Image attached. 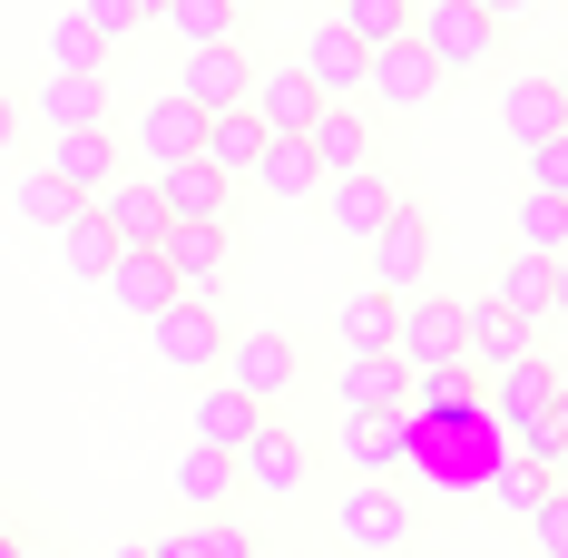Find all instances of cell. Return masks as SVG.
<instances>
[{
  "mask_svg": "<svg viewBox=\"0 0 568 558\" xmlns=\"http://www.w3.org/2000/svg\"><path fill=\"white\" fill-rule=\"evenodd\" d=\"M442 89H452V79L432 69V50H422L412 30H402V40H383V50H363V99H373V109L412 118V109H432Z\"/></svg>",
  "mask_w": 568,
  "mask_h": 558,
  "instance_id": "obj_4",
  "label": "cell"
},
{
  "mask_svg": "<svg viewBox=\"0 0 568 558\" xmlns=\"http://www.w3.org/2000/svg\"><path fill=\"white\" fill-rule=\"evenodd\" d=\"M10 138H20V99L0 89V158H10Z\"/></svg>",
  "mask_w": 568,
  "mask_h": 558,
  "instance_id": "obj_44",
  "label": "cell"
},
{
  "mask_svg": "<svg viewBox=\"0 0 568 558\" xmlns=\"http://www.w3.org/2000/svg\"><path fill=\"white\" fill-rule=\"evenodd\" d=\"M529 539H539V558H568V490H549L529 509Z\"/></svg>",
  "mask_w": 568,
  "mask_h": 558,
  "instance_id": "obj_41",
  "label": "cell"
},
{
  "mask_svg": "<svg viewBox=\"0 0 568 558\" xmlns=\"http://www.w3.org/2000/svg\"><path fill=\"white\" fill-rule=\"evenodd\" d=\"M549 79H559V109H568V59H559V69H549Z\"/></svg>",
  "mask_w": 568,
  "mask_h": 558,
  "instance_id": "obj_47",
  "label": "cell"
},
{
  "mask_svg": "<svg viewBox=\"0 0 568 558\" xmlns=\"http://www.w3.org/2000/svg\"><path fill=\"white\" fill-rule=\"evenodd\" d=\"M460 314H470V343H460L470 373H500V363H519V353H539V324L510 314L500 294H480V304H460Z\"/></svg>",
  "mask_w": 568,
  "mask_h": 558,
  "instance_id": "obj_13",
  "label": "cell"
},
{
  "mask_svg": "<svg viewBox=\"0 0 568 558\" xmlns=\"http://www.w3.org/2000/svg\"><path fill=\"white\" fill-rule=\"evenodd\" d=\"M549 265H559V255H529V245H510V265H500V284H490V294H500L510 314H529V324H549Z\"/></svg>",
  "mask_w": 568,
  "mask_h": 558,
  "instance_id": "obj_33",
  "label": "cell"
},
{
  "mask_svg": "<svg viewBox=\"0 0 568 558\" xmlns=\"http://www.w3.org/2000/svg\"><path fill=\"white\" fill-rule=\"evenodd\" d=\"M245 89H255V59L235 50V40H216V50H186V69H176V99L186 109H245Z\"/></svg>",
  "mask_w": 568,
  "mask_h": 558,
  "instance_id": "obj_9",
  "label": "cell"
},
{
  "mask_svg": "<svg viewBox=\"0 0 568 558\" xmlns=\"http://www.w3.org/2000/svg\"><path fill=\"white\" fill-rule=\"evenodd\" d=\"M245 109L265 118V138H304V128H314V109H324V89H314L304 69H255Z\"/></svg>",
  "mask_w": 568,
  "mask_h": 558,
  "instance_id": "obj_18",
  "label": "cell"
},
{
  "mask_svg": "<svg viewBox=\"0 0 568 558\" xmlns=\"http://www.w3.org/2000/svg\"><path fill=\"white\" fill-rule=\"evenodd\" d=\"M89 206L109 216V235H118V245H158V235H168V206H158V176H148V168H138V176L118 168L109 186L89 196Z\"/></svg>",
  "mask_w": 568,
  "mask_h": 558,
  "instance_id": "obj_16",
  "label": "cell"
},
{
  "mask_svg": "<svg viewBox=\"0 0 568 558\" xmlns=\"http://www.w3.org/2000/svg\"><path fill=\"white\" fill-rule=\"evenodd\" d=\"M138 10H148V20H158V10H168V0H138Z\"/></svg>",
  "mask_w": 568,
  "mask_h": 558,
  "instance_id": "obj_49",
  "label": "cell"
},
{
  "mask_svg": "<svg viewBox=\"0 0 568 558\" xmlns=\"http://www.w3.org/2000/svg\"><path fill=\"white\" fill-rule=\"evenodd\" d=\"M294 69H304L324 99H363V40H353L343 20H314V30H304V50H294Z\"/></svg>",
  "mask_w": 568,
  "mask_h": 558,
  "instance_id": "obj_17",
  "label": "cell"
},
{
  "mask_svg": "<svg viewBox=\"0 0 568 558\" xmlns=\"http://www.w3.org/2000/svg\"><path fill=\"white\" fill-rule=\"evenodd\" d=\"M519 168H529V186H539V196H568V128H549L539 148H519Z\"/></svg>",
  "mask_w": 568,
  "mask_h": 558,
  "instance_id": "obj_39",
  "label": "cell"
},
{
  "mask_svg": "<svg viewBox=\"0 0 568 558\" xmlns=\"http://www.w3.org/2000/svg\"><path fill=\"white\" fill-rule=\"evenodd\" d=\"M235 480H245V490H265V500H294V490H304V442L275 432V422H255V442L235 450Z\"/></svg>",
  "mask_w": 568,
  "mask_h": 558,
  "instance_id": "obj_20",
  "label": "cell"
},
{
  "mask_svg": "<svg viewBox=\"0 0 568 558\" xmlns=\"http://www.w3.org/2000/svg\"><path fill=\"white\" fill-rule=\"evenodd\" d=\"M176 500H186V509H226L235 500V450L186 442V460H176Z\"/></svg>",
  "mask_w": 568,
  "mask_h": 558,
  "instance_id": "obj_31",
  "label": "cell"
},
{
  "mask_svg": "<svg viewBox=\"0 0 568 558\" xmlns=\"http://www.w3.org/2000/svg\"><path fill=\"white\" fill-rule=\"evenodd\" d=\"M196 128H206V109H186L176 89H158V99L138 109V128H128V148H138V168L158 176V168H176V158H196Z\"/></svg>",
  "mask_w": 568,
  "mask_h": 558,
  "instance_id": "obj_10",
  "label": "cell"
},
{
  "mask_svg": "<svg viewBox=\"0 0 568 558\" xmlns=\"http://www.w3.org/2000/svg\"><path fill=\"white\" fill-rule=\"evenodd\" d=\"M460 343H470V314H460V294H432V284H412V294H402V324H393L402 373L460 363Z\"/></svg>",
  "mask_w": 568,
  "mask_h": 558,
  "instance_id": "obj_3",
  "label": "cell"
},
{
  "mask_svg": "<svg viewBox=\"0 0 568 558\" xmlns=\"http://www.w3.org/2000/svg\"><path fill=\"white\" fill-rule=\"evenodd\" d=\"M158 255H168L176 294H216L226 284V255H235V225H168Z\"/></svg>",
  "mask_w": 568,
  "mask_h": 558,
  "instance_id": "obj_14",
  "label": "cell"
},
{
  "mask_svg": "<svg viewBox=\"0 0 568 558\" xmlns=\"http://www.w3.org/2000/svg\"><path fill=\"white\" fill-rule=\"evenodd\" d=\"M480 490H490V500L510 509V519H529V509L549 500V460H529V450H510V460H500V470H490Z\"/></svg>",
  "mask_w": 568,
  "mask_h": 558,
  "instance_id": "obj_35",
  "label": "cell"
},
{
  "mask_svg": "<svg viewBox=\"0 0 568 558\" xmlns=\"http://www.w3.org/2000/svg\"><path fill=\"white\" fill-rule=\"evenodd\" d=\"M40 168H50L59 186L89 206V196L118 176V128H50V158H40Z\"/></svg>",
  "mask_w": 568,
  "mask_h": 558,
  "instance_id": "obj_11",
  "label": "cell"
},
{
  "mask_svg": "<svg viewBox=\"0 0 568 558\" xmlns=\"http://www.w3.org/2000/svg\"><path fill=\"white\" fill-rule=\"evenodd\" d=\"M226 334H235V324L216 314V294H168V304L148 314V343H158V363H168V373H196V383L226 363Z\"/></svg>",
  "mask_w": 568,
  "mask_h": 558,
  "instance_id": "obj_2",
  "label": "cell"
},
{
  "mask_svg": "<svg viewBox=\"0 0 568 558\" xmlns=\"http://www.w3.org/2000/svg\"><path fill=\"white\" fill-rule=\"evenodd\" d=\"M393 324H402V294H383V284H363V294H343V314H334L343 353H393Z\"/></svg>",
  "mask_w": 568,
  "mask_h": 558,
  "instance_id": "obj_29",
  "label": "cell"
},
{
  "mask_svg": "<svg viewBox=\"0 0 568 558\" xmlns=\"http://www.w3.org/2000/svg\"><path fill=\"white\" fill-rule=\"evenodd\" d=\"M30 118L40 128H109V79L99 69H50L30 89Z\"/></svg>",
  "mask_w": 568,
  "mask_h": 558,
  "instance_id": "obj_15",
  "label": "cell"
},
{
  "mask_svg": "<svg viewBox=\"0 0 568 558\" xmlns=\"http://www.w3.org/2000/svg\"><path fill=\"white\" fill-rule=\"evenodd\" d=\"M158 20L176 30V50H216V40H235V30H245V10H235V0H168Z\"/></svg>",
  "mask_w": 568,
  "mask_h": 558,
  "instance_id": "obj_32",
  "label": "cell"
},
{
  "mask_svg": "<svg viewBox=\"0 0 568 558\" xmlns=\"http://www.w3.org/2000/svg\"><path fill=\"white\" fill-rule=\"evenodd\" d=\"M334 20L363 40V50H383V40H402V30H412V0H343Z\"/></svg>",
  "mask_w": 568,
  "mask_h": 558,
  "instance_id": "obj_37",
  "label": "cell"
},
{
  "mask_svg": "<svg viewBox=\"0 0 568 558\" xmlns=\"http://www.w3.org/2000/svg\"><path fill=\"white\" fill-rule=\"evenodd\" d=\"M334 529H343V549L393 558V549H412V500H402L393 480H353L334 500Z\"/></svg>",
  "mask_w": 568,
  "mask_h": 558,
  "instance_id": "obj_5",
  "label": "cell"
},
{
  "mask_svg": "<svg viewBox=\"0 0 568 558\" xmlns=\"http://www.w3.org/2000/svg\"><path fill=\"white\" fill-rule=\"evenodd\" d=\"M109 558H158V549H148V539H138V549H109Z\"/></svg>",
  "mask_w": 568,
  "mask_h": 558,
  "instance_id": "obj_48",
  "label": "cell"
},
{
  "mask_svg": "<svg viewBox=\"0 0 568 558\" xmlns=\"http://www.w3.org/2000/svg\"><path fill=\"white\" fill-rule=\"evenodd\" d=\"M294 373H304L294 334H275V324H255V334H226V383H235V392L275 402V392H294Z\"/></svg>",
  "mask_w": 568,
  "mask_h": 558,
  "instance_id": "obj_7",
  "label": "cell"
},
{
  "mask_svg": "<svg viewBox=\"0 0 568 558\" xmlns=\"http://www.w3.org/2000/svg\"><path fill=\"white\" fill-rule=\"evenodd\" d=\"M0 558H20V529H10V519H0Z\"/></svg>",
  "mask_w": 568,
  "mask_h": 558,
  "instance_id": "obj_46",
  "label": "cell"
},
{
  "mask_svg": "<svg viewBox=\"0 0 568 558\" xmlns=\"http://www.w3.org/2000/svg\"><path fill=\"white\" fill-rule=\"evenodd\" d=\"M255 186H265L275 206H304V196H324V168H314V148H304V138H265Z\"/></svg>",
  "mask_w": 568,
  "mask_h": 558,
  "instance_id": "obj_28",
  "label": "cell"
},
{
  "mask_svg": "<svg viewBox=\"0 0 568 558\" xmlns=\"http://www.w3.org/2000/svg\"><path fill=\"white\" fill-rule=\"evenodd\" d=\"M304 148H314V168H324V176L373 168V128H363V109H353V99H324V109H314V128H304Z\"/></svg>",
  "mask_w": 568,
  "mask_h": 558,
  "instance_id": "obj_21",
  "label": "cell"
},
{
  "mask_svg": "<svg viewBox=\"0 0 568 558\" xmlns=\"http://www.w3.org/2000/svg\"><path fill=\"white\" fill-rule=\"evenodd\" d=\"M412 422H470L480 412V383H470V363H432V373H412V402H402Z\"/></svg>",
  "mask_w": 568,
  "mask_h": 558,
  "instance_id": "obj_27",
  "label": "cell"
},
{
  "mask_svg": "<svg viewBox=\"0 0 568 558\" xmlns=\"http://www.w3.org/2000/svg\"><path fill=\"white\" fill-rule=\"evenodd\" d=\"M255 422H265L255 392H235V383L196 392V442H206V450H245V442H255Z\"/></svg>",
  "mask_w": 568,
  "mask_h": 558,
  "instance_id": "obj_26",
  "label": "cell"
},
{
  "mask_svg": "<svg viewBox=\"0 0 568 558\" xmlns=\"http://www.w3.org/2000/svg\"><path fill=\"white\" fill-rule=\"evenodd\" d=\"M549 314H559V324H568V255H559V265H549Z\"/></svg>",
  "mask_w": 568,
  "mask_h": 558,
  "instance_id": "obj_42",
  "label": "cell"
},
{
  "mask_svg": "<svg viewBox=\"0 0 568 558\" xmlns=\"http://www.w3.org/2000/svg\"><path fill=\"white\" fill-rule=\"evenodd\" d=\"M235 10H255V0H235Z\"/></svg>",
  "mask_w": 568,
  "mask_h": 558,
  "instance_id": "obj_51",
  "label": "cell"
},
{
  "mask_svg": "<svg viewBox=\"0 0 568 558\" xmlns=\"http://www.w3.org/2000/svg\"><path fill=\"white\" fill-rule=\"evenodd\" d=\"M412 40L432 50L442 79H470V69L500 59V20H490L480 0H412Z\"/></svg>",
  "mask_w": 568,
  "mask_h": 558,
  "instance_id": "obj_1",
  "label": "cell"
},
{
  "mask_svg": "<svg viewBox=\"0 0 568 558\" xmlns=\"http://www.w3.org/2000/svg\"><path fill=\"white\" fill-rule=\"evenodd\" d=\"M69 10H79V20H89V30H99V40H138V30H148V10H138V0H69Z\"/></svg>",
  "mask_w": 568,
  "mask_h": 558,
  "instance_id": "obj_40",
  "label": "cell"
},
{
  "mask_svg": "<svg viewBox=\"0 0 568 558\" xmlns=\"http://www.w3.org/2000/svg\"><path fill=\"white\" fill-rule=\"evenodd\" d=\"M402 206V186L383 168H343V176H324V225H334V235H353V245H363V235H373V225L393 216Z\"/></svg>",
  "mask_w": 568,
  "mask_h": 558,
  "instance_id": "obj_12",
  "label": "cell"
},
{
  "mask_svg": "<svg viewBox=\"0 0 568 558\" xmlns=\"http://www.w3.org/2000/svg\"><path fill=\"white\" fill-rule=\"evenodd\" d=\"M480 10H490V20H500V30H510V20H529V10H539V0H480Z\"/></svg>",
  "mask_w": 568,
  "mask_h": 558,
  "instance_id": "obj_43",
  "label": "cell"
},
{
  "mask_svg": "<svg viewBox=\"0 0 568 558\" xmlns=\"http://www.w3.org/2000/svg\"><path fill=\"white\" fill-rule=\"evenodd\" d=\"M99 284L118 294V314H138V324H148V314L176 294V275H168V255H158V245H118V265H109Z\"/></svg>",
  "mask_w": 568,
  "mask_h": 558,
  "instance_id": "obj_24",
  "label": "cell"
},
{
  "mask_svg": "<svg viewBox=\"0 0 568 558\" xmlns=\"http://www.w3.org/2000/svg\"><path fill=\"white\" fill-rule=\"evenodd\" d=\"M196 158L226 176H255V158H265V118L255 109H216L206 128H196Z\"/></svg>",
  "mask_w": 568,
  "mask_h": 558,
  "instance_id": "obj_25",
  "label": "cell"
},
{
  "mask_svg": "<svg viewBox=\"0 0 568 558\" xmlns=\"http://www.w3.org/2000/svg\"><path fill=\"white\" fill-rule=\"evenodd\" d=\"M343 460L363 470V480H383L412 460V412H343Z\"/></svg>",
  "mask_w": 568,
  "mask_h": 558,
  "instance_id": "obj_19",
  "label": "cell"
},
{
  "mask_svg": "<svg viewBox=\"0 0 568 558\" xmlns=\"http://www.w3.org/2000/svg\"><path fill=\"white\" fill-rule=\"evenodd\" d=\"M158 206H168V225H226L235 176L206 158H176V168H158Z\"/></svg>",
  "mask_w": 568,
  "mask_h": 558,
  "instance_id": "obj_8",
  "label": "cell"
},
{
  "mask_svg": "<svg viewBox=\"0 0 568 558\" xmlns=\"http://www.w3.org/2000/svg\"><path fill=\"white\" fill-rule=\"evenodd\" d=\"M549 490H568V442H559V450H549Z\"/></svg>",
  "mask_w": 568,
  "mask_h": 558,
  "instance_id": "obj_45",
  "label": "cell"
},
{
  "mask_svg": "<svg viewBox=\"0 0 568 558\" xmlns=\"http://www.w3.org/2000/svg\"><path fill=\"white\" fill-rule=\"evenodd\" d=\"M510 235L529 245V255H568V196H539V186H519Z\"/></svg>",
  "mask_w": 568,
  "mask_h": 558,
  "instance_id": "obj_34",
  "label": "cell"
},
{
  "mask_svg": "<svg viewBox=\"0 0 568 558\" xmlns=\"http://www.w3.org/2000/svg\"><path fill=\"white\" fill-rule=\"evenodd\" d=\"M334 402H343V412H402V402H412V373H402V353H343Z\"/></svg>",
  "mask_w": 568,
  "mask_h": 558,
  "instance_id": "obj_23",
  "label": "cell"
},
{
  "mask_svg": "<svg viewBox=\"0 0 568 558\" xmlns=\"http://www.w3.org/2000/svg\"><path fill=\"white\" fill-rule=\"evenodd\" d=\"M500 128H510V148H539L549 128H568L559 79H549V69H529V79H500Z\"/></svg>",
  "mask_w": 568,
  "mask_h": 558,
  "instance_id": "obj_22",
  "label": "cell"
},
{
  "mask_svg": "<svg viewBox=\"0 0 568 558\" xmlns=\"http://www.w3.org/2000/svg\"><path fill=\"white\" fill-rule=\"evenodd\" d=\"M59 265H69L79 284H99V275L118 265V235H109V216H99V206H79V216L59 225Z\"/></svg>",
  "mask_w": 568,
  "mask_h": 558,
  "instance_id": "obj_30",
  "label": "cell"
},
{
  "mask_svg": "<svg viewBox=\"0 0 568 558\" xmlns=\"http://www.w3.org/2000/svg\"><path fill=\"white\" fill-rule=\"evenodd\" d=\"M10 206H20L30 225H50V235H59L69 216H79V196H69V186H59L50 168H20V186H10Z\"/></svg>",
  "mask_w": 568,
  "mask_h": 558,
  "instance_id": "obj_36",
  "label": "cell"
},
{
  "mask_svg": "<svg viewBox=\"0 0 568 558\" xmlns=\"http://www.w3.org/2000/svg\"><path fill=\"white\" fill-rule=\"evenodd\" d=\"M363 255H373V284H383V294H412V284H432V216L402 196L393 216L363 235Z\"/></svg>",
  "mask_w": 568,
  "mask_h": 558,
  "instance_id": "obj_6",
  "label": "cell"
},
{
  "mask_svg": "<svg viewBox=\"0 0 568 558\" xmlns=\"http://www.w3.org/2000/svg\"><path fill=\"white\" fill-rule=\"evenodd\" d=\"M20 558H50V549H20Z\"/></svg>",
  "mask_w": 568,
  "mask_h": 558,
  "instance_id": "obj_50",
  "label": "cell"
},
{
  "mask_svg": "<svg viewBox=\"0 0 568 558\" xmlns=\"http://www.w3.org/2000/svg\"><path fill=\"white\" fill-rule=\"evenodd\" d=\"M50 69H109V40H99L79 10H59L50 20Z\"/></svg>",
  "mask_w": 568,
  "mask_h": 558,
  "instance_id": "obj_38",
  "label": "cell"
}]
</instances>
